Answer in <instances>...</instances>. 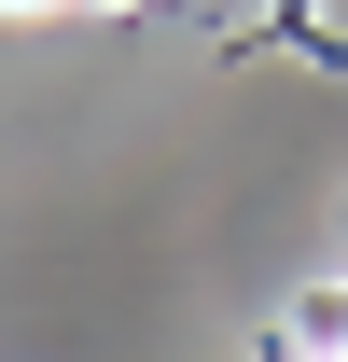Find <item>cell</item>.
Listing matches in <instances>:
<instances>
[{
    "instance_id": "7a4b0ae2",
    "label": "cell",
    "mask_w": 348,
    "mask_h": 362,
    "mask_svg": "<svg viewBox=\"0 0 348 362\" xmlns=\"http://www.w3.org/2000/svg\"><path fill=\"white\" fill-rule=\"evenodd\" d=\"M0 14H14V28H28V14H56V0H0Z\"/></svg>"
},
{
    "instance_id": "6da1fadb",
    "label": "cell",
    "mask_w": 348,
    "mask_h": 362,
    "mask_svg": "<svg viewBox=\"0 0 348 362\" xmlns=\"http://www.w3.org/2000/svg\"><path fill=\"white\" fill-rule=\"evenodd\" d=\"M293 362H348V349H320V320H306V334H293Z\"/></svg>"
},
{
    "instance_id": "3957f363",
    "label": "cell",
    "mask_w": 348,
    "mask_h": 362,
    "mask_svg": "<svg viewBox=\"0 0 348 362\" xmlns=\"http://www.w3.org/2000/svg\"><path fill=\"white\" fill-rule=\"evenodd\" d=\"M84 14H139V0H84Z\"/></svg>"
}]
</instances>
